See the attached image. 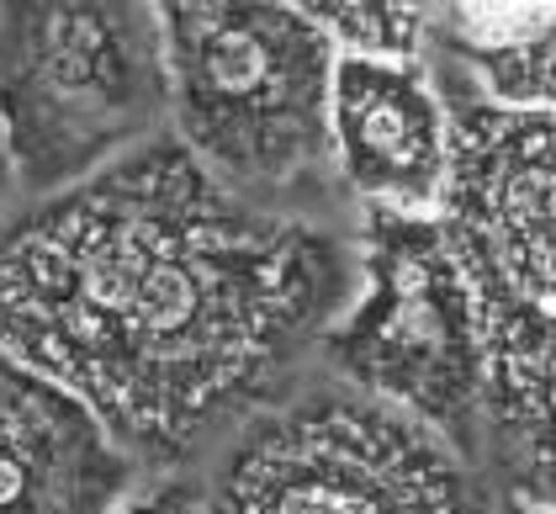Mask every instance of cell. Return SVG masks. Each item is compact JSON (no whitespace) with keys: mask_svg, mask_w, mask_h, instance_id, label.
<instances>
[{"mask_svg":"<svg viewBox=\"0 0 556 514\" xmlns=\"http://www.w3.org/2000/svg\"><path fill=\"white\" fill-rule=\"evenodd\" d=\"M493 514H552V504H525V499H498Z\"/></svg>","mask_w":556,"mask_h":514,"instance_id":"obj_13","label":"cell"},{"mask_svg":"<svg viewBox=\"0 0 556 514\" xmlns=\"http://www.w3.org/2000/svg\"><path fill=\"white\" fill-rule=\"evenodd\" d=\"M344 53H419V0H292Z\"/></svg>","mask_w":556,"mask_h":514,"instance_id":"obj_10","label":"cell"},{"mask_svg":"<svg viewBox=\"0 0 556 514\" xmlns=\"http://www.w3.org/2000/svg\"><path fill=\"white\" fill-rule=\"evenodd\" d=\"M451 154L434 223L482 318V456L498 499L552 504L556 217L552 106H504L440 75Z\"/></svg>","mask_w":556,"mask_h":514,"instance_id":"obj_2","label":"cell"},{"mask_svg":"<svg viewBox=\"0 0 556 514\" xmlns=\"http://www.w3.org/2000/svg\"><path fill=\"white\" fill-rule=\"evenodd\" d=\"M318 350L340 383L482 462V318L434 213L366 208L355 287Z\"/></svg>","mask_w":556,"mask_h":514,"instance_id":"obj_6","label":"cell"},{"mask_svg":"<svg viewBox=\"0 0 556 514\" xmlns=\"http://www.w3.org/2000/svg\"><path fill=\"white\" fill-rule=\"evenodd\" d=\"M170 123L207 171L260 208L329 175V33L292 0H154Z\"/></svg>","mask_w":556,"mask_h":514,"instance_id":"obj_3","label":"cell"},{"mask_svg":"<svg viewBox=\"0 0 556 514\" xmlns=\"http://www.w3.org/2000/svg\"><path fill=\"white\" fill-rule=\"evenodd\" d=\"M202 499L207 514H493L477 462L350 383L255 409Z\"/></svg>","mask_w":556,"mask_h":514,"instance_id":"obj_5","label":"cell"},{"mask_svg":"<svg viewBox=\"0 0 556 514\" xmlns=\"http://www.w3.org/2000/svg\"><path fill=\"white\" fill-rule=\"evenodd\" d=\"M350 287L344 239L228 191L180 138L0 223V350L138 467H186L281 398Z\"/></svg>","mask_w":556,"mask_h":514,"instance_id":"obj_1","label":"cell"},{"mask_svg":"<svg viewBox=\"0 0 556 514\" xmlns=\"http://www.w3.org/2000/svg\"><path fill=\"white\" fill-rule=\"evenodd\" d=\"M132 472L75 392L0 350V514H106Z\"/></svg>","mask_w":556,"mask_h":514,"instance_id":"obj_8","label":"cell"},{"mask_svg":"<svg viewBox=\"0 0 556 514\" xmlns=\"http://www.w3.org/2000/svg\"><path fill=\"white\" fill-rule=\"evenodd\" d=\"M451 154L445 96L419 53H334L329 165L377 213H434Z\"/></svg>","mask_w":556,"mask_h":514,"instance_id":"obj_7","label":"cell"},{"mask_svg":"<svg viewBox=\"0 0 556 514\" xmlns=\"http://www.w3.org/2000/svg\"><path fill=\"white\" fill-rule=\"evenodd\" d=\"M106 514H207V499L191 477H175V472H160L149 482H128L123 499Z\"/></svg>","mask_w":556,"mask_h":514,"instance_id":"obj_11","label":"cell"},{"mask_svg":"<svg viewBox=\"0 0 556 514\" xmlns=\"http://www.w3.org/2000/svg\"><path fill=\"white\" fill-rule=\"evenodd\" d=\"M552 5L556 0H419L451 70L504 106H552Z\"/></svg>","mask_w":556,"mask_h":514,"instance_id":"obj_9","label":"cell"},{"mask_svg":"<svg viewBox=\"0 0 556 514\" xmlns=\"http://www.w3.org/2000/svg\"><path fill=\"white\" fill-rule=\"evenodd\" d=\"M165 123L154 0H0V128L16 191L75 186Z\"/></svg>","mask_w":556,"mask_h":514,"instance_id":"obj_4","label":"cell"},{"mask_svg":"<svg viewBox=\"0 0 556 514\" xmlns=\"http://www.w3.org/2000/svg\"><path fill=\"white\" fill-rule=\"evenodd\" d=\"M16 197V171H11V154H5V128H0V213L11 208Z\"/></svg>","mask_w":556,"mask_h":514,"instance_id":"obj_12","label":"cell"}]
</instances>
